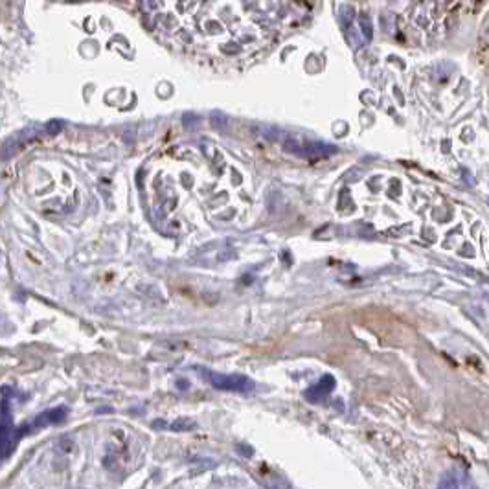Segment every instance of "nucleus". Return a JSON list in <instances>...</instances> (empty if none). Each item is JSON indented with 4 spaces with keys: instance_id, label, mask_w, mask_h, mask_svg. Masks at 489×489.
I'll list each match as a JSON object with an SVG mask.
<instances>
[{
    "instance_id": "f257e3e1",
    "label": "nucleus",
    "mask_w": 489,
    "mask_h": 489,
    "mask_svg": "<svg viewBox=\"0 0 489 489\" xmlns=\"http://www.w3.org/2000/svg\"><path fill=\"white\" fill-rule=\"evenodd\" d=\"M201 375H203L206 381H208L214 388L217 390H226V392H250L254 388V383L252 379L244 377L241 373H219V371L214 370H206L203 368L201 370Z\"/></svg>"
},
{
    "instance_id": "f03ea898",
    "label": "nucleus",
    "mask_w": 489,
    "mask_h": 489,
    "mask_svg": "<svg viewBox=\"0 0 489 489\" xmlns=\"http://www.w3.org/2000/svg\"><path fill=\"white\" fill-rule=\"evenodd\" d=\"M17 440H19V434H17L13 423H11L9 403H7V397L4 396V399H2V458H7V454L15 447Z\"/></svg>"
},
{
    "instance_id": "7ed1b4c3",
    "label": "nucleus",
    "mask_w": 489,
    "mask_h": 489,
    "mask_svg": "<svg viewBox=\"0 0 489 489\" xmlns=\"http://www.w3.org/2000/svg\"><path fill=\"white\" fill-rule=\"evenodd\" d=\"M333 388H335V379L331 377V375H324L320 381H316L313 386H309L307 392H306V399L311 401V403H318L328 394H331Z\"/></svg>"
},
{
    "instance_id": "20e7f679",
    "label": "nucleus",
    "mask_w": 489,
    "mask_h": 489,
    "mask_svg": "<svg viewBox=\"0 0 489 489\" xmlns=\"http://www.w3.org/2000/svg\"><path fill=\"white\" fill-rule=\"evenodd\" d=\"M66 418V410L63 406H57V408H50L46 412H42L37 416V419L33 421V427L41 428V427H48V425H56V423H61L63 419Z\"/></svg>"
},
{
    "instance_id": "39448f33",
    "label": "nucleus",
    "mask_w": 489,
    "mask_h": 489,
    "mask_svg": "<svg viewBox=\"0 0 489 489\" xmlns=\"http://www.w3.org/2000/svg\"><path fill=\"white\" fill-rule=\"evenodd\" d=\"M193 425H195V423H193L191 419L181 418V419H177V421H175L171 427H173V430H189V428H191Z\"/></svg>"
}]
</instances>
